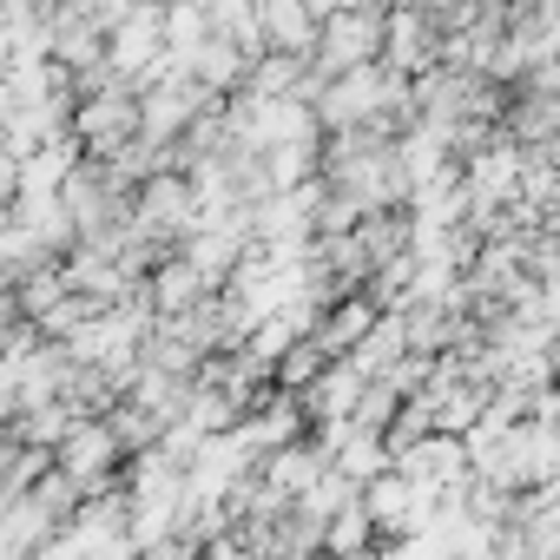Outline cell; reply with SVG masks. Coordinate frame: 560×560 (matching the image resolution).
<instances>
[{"mask_svg":"<svg viewBox=\"0 0 560 560\" xmlns=\"http://www.w3.org/2000/svg\"><path fill=\"white\" fill-rule=\"evenodd\" d=\"M376 54H383V8H370V14H357V8H337V14L317 27V47H311V73L330 86V80H343V73L370 67Z\"/></svg>","mask_w":560,"mask_h":560,"instance_id":"cell-1","label":"cell"},{"mask_svg":"<svg viewBox=\"0 0 560 560\" xmlns=\"http://www.w3.org/2000/svg\"><path fill=\"white\" fill-rule=\"evenodd\" d=\"M119 435H113V422L106 416H80L67 435H60V448H54V468L60 475H73V488L93 501V494H113V468H119Z\"/></svg>","mask_w":560,"mask_h":560,"instance_id":"cell-2","label":"cell"},{"mask_svg":"<svg viewBox=\"0 0 560 560\" xmlns=\"http://www.w3.org/2000/svg\"><path fill=\"white\" fill-rule=\"evenodd\" d=\"M73 139H86L93 152H126L132 139H139V86H126V80H113V86H100V93H80V106H73Z\"/></svg>","mask_w":560,"mask_h":560,"instance_id":"cell-3","label":"cell"},{"mask_svg":"<svg viewBox=\"0 0 560 560\" xmlns=\"http://www.w3.org/2000/svg\"><path fill=\"white\" fill-rule=\"evenodd\" d=\"M363 514H370L376 540H409V534H422V527L435 521V494L389 468V475H376V481L363 488Z\"/></svg>","mask_w":560,"mask_h":560,"instance_id":"cell-4","label":"cell"},{"mask_svg":"<svg viewBox=\"0 0 560 560\" xmlns=\"http://www.w3.org/2000/svg\"><path fill=\"white\" fill-rule=\"evenodd\" d=\"M132 224H139L145 244L191 237V231H198V191H191L185 178L159 172V178H145V191H139V205H132Z\"/></svg>","mask_w":560,"mask_h":560,"instance_id":"cell-5","label":"cell"},{"mask_svg":"<svg viewBox=\"0 0 560 560\" xmlns=\"http://www.w3.org/2000/svg\"><path fill=\"white\" fill-rule=\"evenodd\" d=\"M442 54V40H435V14H422V8H396V14H383V67L389 73H402V80H416V73H429V60Z\"/></svg>","mask_w":560,"mask_h":560,"instance_id":"cell-6","label":"cell"},{"mask_svg":"<svg viewBox=\"0 0 560 560\" xmlns=\"http://www.w3.org/2000/svg\"><path fill=\"white\" fill-rule=\"evenodd\" d=\"M257 21H264V54H298V60H311L324 27L304 0H257Z\"/></svg>","mask_w":560,"mask_h":560,"instance_id":"cell-7","label":"cell"},{"mask_svg":"<svg viewBox=\"0 0 560 560\" xmlns=\"http://www.w3.org/2000/svg\"><path fill=\"white\" fill-rule=\"evenodd\" d=\"M370 324H376V298H337V311H330V317H317L311 343L337 363V357H350V350L370 337Z\"/></svg>","mask_w":560,"mask_h":560,"instance_id":"cell-8","label":"cell"},{"mask_svg":"<svg viewBox=\"0 0 560 560\" xmlns=\"http://www.w3.org/2000/svg\"><path fill=\"white\" fill-rule=\"evenodd\" d=\"M185 73L218 100V93H231V86H244V73H250V54L237 47V40H224V34H211L191 60H185Z\"/></svg>","mask_w":560,"mask_h":560,"instance_id":"cell-9","label":"cell"},{"mask_svg":"<svg viewBox=\"0 0 560 560\" xmlns=\"http://www.w3.org/2000/svg\"><path fill=\"white\" fill-rule=\"evenodd\" d=\"M211 298V284L185 264V257H172V264H159L152 270V291H145V304L159 311V317H185V311H198Z\"/></svg>","mask_w":560,"mask_h":560,"instance_id":"cell-10","label":"cell"},{"mask_svg":"<svg viewBox=\"0 0 560 560\" xmlns=\"http://www.w3.org/2000/svg\"><path fill=\"white\" fill-rule=\"evenodd\" d=\"M370 547H376V527H370L363 501L324 521V553H330V560H343V553H370Z\"/></svg>","mask_w":560,"mask_h":560,"instance_id":"cell-11","label":"cell"},{"mask_svg":"<svg viewBox=\"0 0 560 560\" xmlns=\"http://www.w3.org/2000/svg\"><path fill=\"white\" fill-rule=\"evenodd\" d=\"M534 27H540V40H547V54L560 60V0H540V8H534Z\"/></svg>","mask_w":560,"mask_h":560,"instance_id":"cell-12","label":"cell"},{"mask_svg":"<svg viewBox=\"0 0 560 560\" xmlns=\"http://www.w3.org/2000/svg\"><path fill=\"white\" fill-rule=\"evenodd\" d=\"M547 370H553V389H560V330H553V343H547Z\"/></svg>","mask_w":560,"mask_h":560,"instance_id":"cell-13","label":"cell"},{"mask_svg":"<svg viewBox=\"0 0 560 560\" xmlns=\"http://www.w3.org/2000/svg\"><path fill=\"white\" fill-rule=\"evenodd\" d=\"M343 560H383V553H376V547H370V553H343Z\"/></svg>","mask_w":560,"mask_h":560,"instance_id":"cell-14","label":"cell"},{"mask_svg":"<svg viewBox=\"0 0 560 560\" xmlns=\"http://www.w3.org/2000/svg\"><path fill=\"white\" fill-rule=\"evenodd\" d=\"M152 8H178V0H152Z\"/></svg>","mask_w":560,"mask_h":560,"instance_id":"cell-15","label":"cell"},{"mask_svg":"<svg viewBox=\"0 0 560 560\" xmlns=\"http://www.w3.org/2000/svg\"><path fill=\"white\" fill-rule=\"evenodd\" d=\"M534 8H540V0H534Z\"/></svg>","mask_w":560,"mask_h":560,"instance_id":"cell-16","label":"cell"}]
</instances>
